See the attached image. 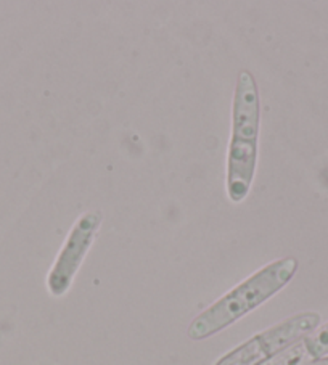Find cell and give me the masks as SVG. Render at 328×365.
Returning a JSON list of instances; mask_svg holds the SVG:
<instances>
[{"label":"cell","mask_w":328,"mask_h":365,"mask_svg":"<svg viewBox=\"0 0 328 365\" xmlns=\"http://www.w3.org/2000/svg\"><path fill=\"white\" fill-rule=\"evenodd\" d=\"M287 365H328V356L320 359H299V361H293Z\"/></svg>","instance_id":"cell-6"},{"label":"cell","mask_w":328,"mask_h":365,"mask_svg":"<svg viewBox=\"0 0 328 365\" xmlns=\"http://www.w3.org/2000/svg\"><path fill=\"white\" fill-rule=\"evenodd\" d=\"M102 219V211H87L76 219L47 275V288L52 297L60 298L71 288L82 261L96 240Z\"/></svg>","instance_id":"cell-4"},{"label":"cell","mask_w":328,"mask_h":365,"mask_svg":"<svg viewBox=\"0 0 328 365\" xmlns=\"http://www.w3.org/2000/svg\"><path fill=\"white\" fill-rule=\"evenodd\" d=\"M302 351L309 359H320L328 356V322L315 329L302 341Z\"/></svg>","instance_id":"cell-5"},{"label":"cell","mask_w":328,"mask_h":365,"mask_svg":"<svg viewBox=\"0 0 328 365\" xmlns=\"http://www.w3.org/2000/svg\"><path fill=\"white\" fill-rule=\"evenodd\" d=\"M261 98L253 74L238 73L232 105V137L227 153V195L233 203H242L253 185L260 152Z\"/></svg>","instance_id":"cell-1"},{"label":"cell","mask_w":328,"mask_h":365,"mask_svg":"<svg viewBox=\"0 0 328 365\" xmlns=\"http://www.w3.org/2000/svg\"><path fill=\"white\" fill-rule=\"evenodd\" d=\"M320 325V314L299 312L257 333L227 352L214 365H264Z\"/></svg>","instance_id":"cell-3"},{"label":"cell","mask_w":328,"mask_h":365,"mask_svg":"<svg viewBox=\"0 0 328 365\" xmlns=\"http://www.w3.org/2000/svg\"><path fill=\"white\" fill-rule=\"evenodd\" d=\"M298 266L296 257H282L250 275L192 320L187 330L188 338L201 341L235 324L287 287Z\"/></svg>","instance_id":"cell-2"}]
</instances>
